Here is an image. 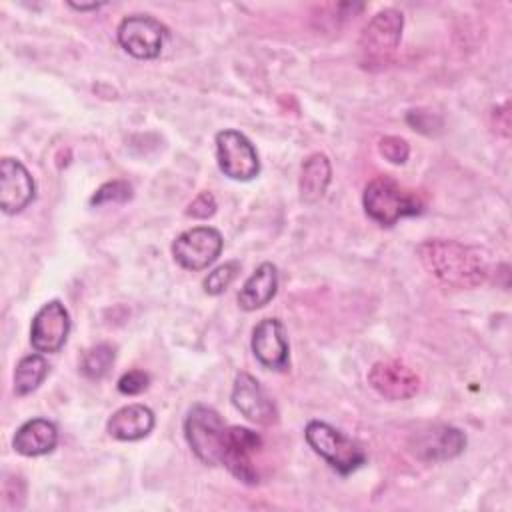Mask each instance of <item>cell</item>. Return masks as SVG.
<instances>
[{"instance_id": "cell-1", "label": "cell", "mask_w": 512, "mask_h": 512, "mask_svg": "<svg viewBox=\"0 0 512 512\" xmlns=\"http://www.w3.org/2000/svg\"><path fill=\"white\" fill-rule=\"evenodd\" d=\"M418 258L434 278L454 288H476L488 278V262L484 252L456 240H424L418 246Z\"/></svg>"}, {"instance_id": "cell-2", "label": "cell", "mask_w": 512, "mask_h": 512, "mask_svg": "<svg viewBox=\"0 0 512 512\" xmlns=\"http://www.w3.org/2000/svg\"><path fill=\"white\" fill-rule=\"evenodd\" d=\"M362 206L368 218H372L380 226H394L402 218L422 214L424 200L414 190L404 188L394 178L378 176L366 184L362 194Z\"/></svg>"}, {"instance_id": "cell-3", "label": "cell", "mask_w": 512, "mask_h": 512, "mask_svg": "<svg viewBox=\"0 0 512 512\" xmlns=\"http://www.w3.org/2000/svg\"><path fill=\"white\" fill-rule=\"evenodd\" d=\"M184 436L200 462L206 466L222 464L226 448V426L214 408L194 404L184 420Z\"/></svg>"}, {"instance_id": "cell-4", "label": "cell", "mask_w": 512, "mask_h": 512, "mask_svg": "<svg viewBox=\"0 0 512 512\" xmlns=\"http://www.w3.org/2000/svg\"><path fill=\"white\" fill-rule=\"evenodd\" d=\"M304 438L308 446L342 476H348L366 462L362 448L328 422L310 420L304 428Z\"/></svg>"}, {"instance_id": "cell-5", "label": "cell", "mask_w": 512, "mask_h": 512, "mask_svg": "<svg viewBox=\"0 0 512 512\" xmlns=\"http://www.w3.org/2000/svg\"><path fill=\"white\" fill-rule=\"evenodd\" d=\"M168 36V28L150 14H130L122 18L116 30L120 48L138 60L158 58Z\"/></svg>"}, {"instance_id": "cell-6", "label": "cell", "mask_w": 512, "mask_h": 512, "mask_svg": "<svg viewBox=\"0 0 512 512\" xmlns=\"http://www.w3.org/2000/svg\"><path fill=\"white\" fill-rule=\"evenodd\" d=\"M216 160L224 176L238 182H248L260 172V158L254 144L234 128H224L216 134Z\"/></svg>"}, {"instance_id": "cell-7", "label": "cell", "mask_w": 512, "mask_h": 512, "mask_svg": "<svg viewBox=\"0 0 512 512\" xmlns=\"http://www.w3.org/2000/svg\"><path fill=\"white\" fill-rule=\"evenodd\" d=\"M404 16L396 8H384L376 12L368 24L362 28L358 38V48L366 60L382 62L390 58L402 38Z\"/></svg>"}, {"instance_id": "cell-8", "label": "cell", "mask_w": 512, "mask_h": 512, "mask_svg": "<svg viewBox=\"0 0 512 512\" xmlns=\"http://www.w3.org/2000/svg\"><path fill=\"white\" fill-rule=\"evenodd\" d=\"M222 246V234L214 226H194L174 238L172 256L184 270H204L220 256Z\"/></svg>"}, {"instance_id": "cell-9", "label": "cell", "mask_w": 512, "mask_h": 512, "mask_svg": "<svg viewBox=\"0 0 512 512\" xmlns=\"http://www.w3.org/2000/svg\"><path fill=\"white\" fill-rule=\"evenodd\" d=\"M70 334V312L60 300H48L32 318L30 344L40 354L58 352Z\"/></svg>"}, {"instance_id": "cell-10", "label": "cell", "mask_w": 512, "mask_h": 512, "mask_svg": "<svg viewBox=\"0 0 512 512\" xmlns=\"http://www.w3.org/2000/svg\"><path fill=\"white\" fill-rule=\"evenodd\" d=\"M262 446V438L246 428V426H226V448L222 456V464L228 472L244 484H256L258 472L252 466L250 456L258 452Z\"/></svg>"}, {"instance_id": "cell-11", "label": "cell", "mask_w": 512, "mask_h": 512, "mask_svg": "<svg viewBox=\"0 0 512 512\" xmlns=\"http://www.w3.org/2000/svg\"><path fill=\"white\" fill-rule=\"evenodd\" d=\"M230 400H232L234 408L254 424L268 426L278 420V412H276L272 398L266 394V390L260 386V382L248 372L236 374Z\"/></svg>"}, {"instance_id": "cell-12", "label": "cell", "mask_w": 512, "mask_h": 512, "mask_svg": "<svg viewBox=\"0 0 512 512\" xmlns=\"http://www.w3.org/2000/svg\"><path fill=\"white\" fill-rule=\"evenodd\" d=\"M252 354L270 370H286L290 364V346L284 324L278 318H262L252 330Z\"/></svg>"}, {"instance_id": "cell-13", "label": "cell", "mask_w": 512, "mask_h": 512, "mask_svg": "<svg viewBox=\"0 0 512 512\" xmlns=\"http://www.w3.org/2000/svg\"><path fill=\"white\" fill-rule=\"evenodd\" d=\"M368 384L388 400H406L420 390L418 374L400 360H378L368 370Z\"/></svg>"}, {"instance_id": "cell-14", "label": "cell", "mask_w": 512, "mask_h": 512, "mask_svg": "<svg viewBox=\"0 0 512 512\" xmlns=\"http://www.w3.org/2000/svg\"><path fill=\"white\" fill-rule=\"evenodd\" d=\"M36 196V184L28 168L10 156L0 162V208L4 214L22 212Z\"/></svg>"}, {"instance_id": "cell-15", "label": "cell", "mask_w": 512, "mask_h": 512, "mask_svg": "<svg viewBox=\"0 0 512 512\" xmlns=\"http://www.w3.org/2000/svg\"><path fill=\"white\" fill-rule=\"evenodd\" d=\"M466 448V434L448 424H434L420 430L412 440V452L424 462L452 460Z\"/></svg>"}, {"instance_id": "cell-16", "label": "cell", "mask_w": 512, "mask_h": 512, "mask_svg": "<svg viewBox=\"0 0 512 512\" xmlns=\"http://www.w3.org/2000/svg\"><path fill=\"white\" fill-rule=\"evenodd\" d=\"M156 424L154 412L144 404H126L118 408L106 422V432L120 442H136L146 438Z\"/></svg>"}, {"instance_id": "cell-17", "label": "cell", "mask_w": 512, "mask_h": 512, "mask_svg": "<svg viewBox=\"0 0 512 512\" xmlns=\"http://www.w3.org/2000/svg\"><path fill=\"white\" fill-rule=\"evenodd\" d=\"M58 444V428L46 418L26 420L12 438V448L26 458H36L52 452Z\"/></svg>"}, {"instance_id": "cell-18", "label": "cell", "mask_w": 512, "mask_h": 512, "mask_svg": "<svg viewBox=\"0 0 512 512\" xmlns=\"http://www.w3.org/2000/svg\"><path fill=\"white\" fill-rule=\"evenodd\" d=\"M278 292V268L272 262H262L242 284L238 304L246 312L264 308Z\"/></svg>"}, {"instance_id": "cell-19", "label": "cell", "mask_w": 512, "mask_h": 512, "mask_svg": "<svg viewBox=\"0 0 512 512\" xmlns=\"http://www.w3.org/2000/svg\"><path fill=\"white\" fill-rule=\"evenodd\" d=\"M330 178H332V166L328 156L322 152L310 154L304 160L302 172H300V182H298L300 200L306 204L318 202L326 194Z\"/></svg>"}, {"instance_id": "cell-20", "label": "cell", "mask_w": 512, "mask_h": 512, "mask_svg": "<svg viewBox=\"0 0 512 512\" xmlns=\"http://www.w3.org/2000/svg\"><path fill=\"white\" fill-rule=\"evenodd\" d=\"M48 368V360L40 352L20 358L14 368V394L26 396L34 392L48 376Z\"/></svg>"}, {"instance_id": "cell-21", "label": "cell", "mask_w": 512, "mask_h": 512, "mask_svg": "<svg viewBox=\"0 0 512 512\" xmlns=\"http://www.w3.org/2000/svg\"><path fill=\"white\" fill-rule=\"evenodd\" d=\"M114 358H116L114 346H110V344H96V346L88 348L82 354L78 368H80L82 376H86L88 380H100L112 368Z\"/></svg>"}, {"instance_id": "cell-22", "label": "cell", "mask_w": 512, "mask_h": 512, "mask_svg": "<svg viewBox=\"0 0 512 512\" xmlns=\"http://www.w3.org/2000/svg\"><path fill=\"white\" fill-rule=\"evenodd\" d=\"M240 272V262L236 260H230V262H224L222 266L214 268L202 282L204 286V292L210 294V296H218L222 294L236 278V274Z\"/></svg>"}, {"instance_id": "cell-23", "label": "cell", "mask_w": 512, "mask_h": 512, "mask_svg": "<svg viewBox=\"0 0 512 512\" xmlns=\"http://www.w3.org/2000/svg\"><path fill=\"white\" fill-rule=\"evenodd\" d=\"M132 198V186L124 180H112V182H106L102 184L94 196L90 198V204L92 206H102V204H120V202H126Z\"/></svg>"}, {"instance_id": "cell-24", "label": "cell", "mask_w": 512, "mask_h": 512, "mask_svg": "<svg viewBox=\"0 0 512 512\" xmlns=\"http://www.w3.org/2000/svg\"><path fill=\"white\" fill-rule=\"evenodd\" d=\"M378 150L392 164H404L408 160V156H410V146L400 136H384V138H380Z\"/></svg>"}, {"instance_id": "cell-25", "label": "cell", "mask_w": 512, "mask_h": 512, "mask_svg": "<svg viewBox=\"0 0 512 512\" xmlns=\"http://www.w3.org/2000/svg\"><path fill=\"white\" fill-rule=\"evenodd\" d=\"M150 384V376L144 370H130L120 376L118 380V390L126 396H136L144 392Z\"/></svg>"}, {"instance_id": "cell-26", "label": "cell", "mask_w": 512, "mask_h": 512, "mask_svg": "<svg viewBox=\"0 0 512 512\" xmlns=\"http://www.w3.org/2000/svg\"><path fill=\"white\" fill-rule=\"evenodd\" d=\"M216 198L212 196V192H200L186 208V214L196 218V220H206L210 216H214L216 212Z\"/></svg>"}, {"instance_id": "cell-27", "label": "cell", "mask_w": 512, "mask_h": 512, "mask_svg": "<svg viewBox=\"0 0 512 512\" xmlns=\"http://www.w3.org/2000/svg\"><path fill=\"white\" fill-rule=\"evenodd\" d=\"M68 6H70V8H74V10L86 12V10H98L102 4H98V2H92V4H76V2H68Z\"/></svg>"}]
</instances>
